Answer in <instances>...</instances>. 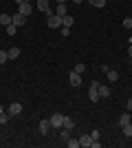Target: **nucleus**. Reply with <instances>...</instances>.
<instances>
[{"mask_svg":"<svg viewBox=\"0 0 132 148\" xmlns=\"http://www.w3.org/2000/svg\"><path fill=\"white\" fill-rule=\"evenodd\" d=\"M46 22H49L51 29H60V27H62V16H57L55 11H51L49 18H46Z\"/></svg>","mask_w":132,"mask_h":148,"instance_id":"1","label":"nucleus"},{"mask_svg":"<svg viewBox=\"0 0 132 148\" xmlns=\"http://www.w3.org/2000/svg\"><path fill=\"white\" fill-rule=\"evenodd\" d=\"M99 82H90V88H88V99L90 102H97L99 99Z\"/></svg>","mask_w":132,"mask_h":148,"instance_id":"2","label":"nucleus"},{"mask_svg":"<svg viewBox=\"0 0 132 148\" xmlns=\"http://www.w3.org/2000/svg\"><path fill=\"white\" fill-rule=\"evenodd\" d=\"M62 124H64L62 113H53V115H51V126H53V128H62Z\"/></svg>","mask_w":132,"mask_h":148,"instance_id":"3","label":"nucleus"},{"mask_svg":"<svg viewBox=\"0 0 132 148\" xmlns=\"http://www.w3.org/2000/svg\"><path fill=\"white\" fill-rule=\"evenodd\" d=\"M11 22H13V25H16V27H24V22H26V16H22V13H13V16H11Z\"/></svg>","mask_w":132,"mask_h":148,"instance_id":"4","label":"nucleus"},{"mask_svg":"<svg viewBox=\"0 0 132 148\" xmlns=\"http://www.w3.org/2000/svg\"><path fill=\"white\" fill-rule=\"evenodd\" d=\"M7 113H9V115H20V113H22V104H20V102H13L11 106H9V108H7Z\"/></svg>","mask_w":132,"mask_h":148,"instance_id":"5","label":"nucleus"},{"mask_svg":"<svg viewBox=\"0 0 132 148\" xmlns=\"http://www.w3.org/2000/svg\"><path fill=\"white\" fill-rule=\"evenodd\" d=\"M68 82H70V86H79V84H82V75H79V73H75V71H70Z\"/></svg>","mask_w":132,"mask_h":148,"instance_id":"6","label":"nucleus"},{"mask_svg":"<svg viewBox=\"0 0 132 148\" xmlns=\"http://www.w3.org/2000/svg\"><path fill=\"white\" fill-rule=\"evenodd\" d=\"M20 7V13H22V16H26V18H29V16H31V2H22V5H18Z\"/></svg>","mask_w":132,"mask_h":148,"instance_id":"7","label":"nucleus"},{"mask_svg":"<svg viewBox=\"0 0 132 148\" xmlns=\"http://www.w3.org/2000/svg\"><path fill=\"white\" fill-rule=\"evenodd\" d=\"M49 128H51V119H42V122H40V126H38V130L42 133V135H46V133H49Z\"/></svg>","mask_w":132,"mask_h":148,"instance_id":"8","label":"nucleus"},{"mask_svg":"<svg viewBox=\"0 0 132 148\" xmlns=\"http://www.w3.org/2000/svg\"><path fill=\"white\" fill-rule=\"evenodd\" d=\"M49 2H51V0H38V9H40V11H44V13H51Z\"/></svg>","mask_w":132,"mask_h":148,"instance_id":"9","label":"nucleus"},{"mask_svg":"<svg viewBox=\"0 0 132 148\" xmlns=\"http://www.w3.org/2000/svg\"><path fill=\"white\" fill-rule=\"evenodd\" d=\"M90 144H93V137H90V135H82V137H79V146H82V148L90 146Z\"/></svg>","mask_w":132,"mask_h":148,"instance_id":"10","label":"nucleus"},{"mask_svg":"<svg viewBox=\"0 0 132 148\" xmlns=\"http://www.w3.org/2000/svg\"><path fill=\"white\" fill-rule=\"evenodd\" d=\"M7 56H9V60H16V58H20V49L18 47H11V49L7 51Z\"/></svg>","mask_w":132,"mask_h":148,"instance_id":"11","label":"nucleus"},{"mask_svg":"<svg viewBox=\"0 0 132 148\" xmlns=\"http://www.w3.org/2000/svg\"><path fill=\"white\" fill-rule=\"evenodd\" d=\"M0 25L9 27V25H11V16H9V13H0Z\"/></svg>","mask_w":132,"mask_h":148,"instance_id":"12","label":"nucleus"},{"mask_svg":"<svg viewBox=\"0 0 132 148\" xmlns=\"http://www.w3.org/2000/svg\"><path fill=\"white\" fill-rule=\"evenodd\" d=\"M73 22H75V18H70L68 13L62 16V27H73Z\"/></svg>","mask_w":132,"mask_h":148,"instance_id":"13","label":"nucleus"},{"mask_svg":"<svg viewBox=\"0 0 132 148\" xmlns=\"http://www.w3.org/2000/svg\"><path fill=\"white\" fill-rule=\"evenodd\" d=\"M110 95H112L110 86H99V97H110Z\"/></svg>","mask_w":132,"mask_h":148,"instance_id":"14","label":"nucleus"},{"mask_svg":"<svg viewBox=\"0 0 132 148\" xmlns=\"http://www.w3.org/2000/svg\"><path fill=\"white\" fill-rule=\"evenodd\" d=\"M106 75H108V80H110V82H117V80H119V73H117V71H112V69H108Z\"/></svg>","mask_w":132,"mask_h":148,"instance_id":"15","label":"nucleus"},{"mask_svg":"<svg viewBox=\"0 0 132 148\" xmlns=\"http://www.w3.org/2000/svg\"><path fill=\"white\" fill-rule=\"evenodd\" d=\"M128 122H130V111L119 115V126H123V124H128Z\"/></svg>","mask_w":132,"mask_h":148,"instance_id":"16","label":"nucleus"},{"mask_svg":"<svg viewBox=\"0 0 132 148\" xmlns=\"http://www.w3.org/2000/svg\"><path fill=\"white\" fill-rule=\"evenodd\" d=\"M121 128H123V135H126V137H132V124H130V122H128V124H123Z\"/></svg>","mask_w":132,"mask_h":148,"instance_id":"17","label":"nucleus"},{"mask_svg":"<svg viewBox=\"0 0 132 148\" xmlns=\"http://www.w3.org/2000/svg\"><path fill=\"white\" fill-rule=\"evenodd\" d=\"M66 146L68 148H79V139H70L68 137V139H66Z\"/></svg>","mask_w":132,"mask_h":148,"instance_id":"18","label":"nucleus"},{"mask_svg":"<svg viewBox=\"0 0 132 148\" xmlns=\"http://www.w3.org/2000/svg\"><path fill=\"white\" fill-rule=\"evenodd\" d=\"M62 126H64L66 130H70L73 126H75V124H73V119H70V117H64V124H62Z\"/></svg>","mask_w":132,"mask_h":148,"instance_id":"19","label":"nucleus"},{"mask_svg":"<svg viewBox=\"0 0 132 148\" xmlns=\"http://www.w3.org/2000/svg\"><path fill=\"white\" fill-rule=\"evenodd\" d=\"M55 13H57V16H66V13H68V11H66V5H57Z\"/></svg>","mask_w":132,"mask_h":148,"instance_id":"20","label":"nucleus"},{"mask_svg":"<svg viewBox=\"0 0 132 148\" xmlns=\"http://www.w3.org/2000/svg\"><path fill=\"white\" fill-rule=\"evenodd\" d=\"M88 2H90L93 7H101V9L106 7V0H88Z\"/></svg>","mask_w":132,"mask_h":148,"instance_id":"21","label":"nucleus"},{"mask_svg":"<svg viewBox=\"0 0 132 148\" xmlns=\"http://www.w3.org/2000/svg\"><path fill=\"white\" fill-rule=\"evenodd\" d=\"M5 29H7V33H9V36H16V31H18V27H16V25L11 22V25H9V27H5Z\"/></svg>","mask_w":132,"mask_h":148,"instance_id":"22","label":"nucleus"},{"mask_svg":"<svg viewBox=\"0 0 132 148\" xmlns=\"http://www.w3.org/2000/svg\"><path fill=\"white\" fill-rule=\"evenodd\" d=\"M121 25H123V29H132V18H123Z\"/></svg>","mask_w":132,"mask_h":148,"instance_id":"23","label":"nucleus"},{"mask_svg":"<svg viewBox=\"0 0 132 148\" xmlns=\"http://www.w3.org/2000/svg\"><path fill=\"white\" fill-rule=\"evenodd\" d=\"M73 71H75V73H79V75H82V73H84V71H86V66H84L82 62H79V64H77V66H75V69H73Z\"/></svg>","mask_w":132,"mask_h":148,"instance_id":"24","label":"nucleus"},{"mask_svg":"<svg viewBox=\"0 0 132 148\" xmlns=\"http://www.w3.org/2000/svg\"><path fill=\"white\" fill-rule=\"evenodd\" d=\"M7 60H9V56H7V51H2V49H0V64H5Z\"/></svg>","mask_w":132,"mask_h":148,"instance_id":"25","label":"nucleus"},{"mask_svg":"<svg viewBox=\"0 0 132 148\" xmlns=\"http://www.w3.org/2000/svg\"><path fill=\"white\" fill-rule=\"evenodd\" d=\"M90 137H93V139H99L101 133H99V130H93V133H90Z\"/></svg>","mask_w":132,"mask_h":148,"instance_id":"26","label":"nucleus"},{"mask_svg":"<svg viewBox=\"0 0 132 148\" xmlns=\"http://www.w3.org/2000/svg\"><path fill=\"white\" fill-rule=\"evenodd\" d=\"M62 36H70V27H62Z\"/></svg>","mask_w":132,"mask_h":148,"instance_id":"27","label":"nucleus"},{"mask_svg":"<svg viewBox=\"0 0 132 148\" xmlns=\"http://www.w3.org/2000/svg\"><path fill=\"white\" fill-rule=\"evenodd\" d=\"M126 108H128V111L132 113V97H130V99H128V102H126Z\"/></svg>","mask_w":132,"mask_h":148,"instance_id":"28","label":"nucleus"},{"mask_svg":"<svg viewBox=\"0 0 132 148\" xmlns=\"http://www.w3.org/2000/svg\"><path fill=\"white\" fill-rule=\"evenodd\" d=\"M13 2H16V5H22V2H29V0H13Z\"/></svg>","mask_w":132,"mask_h":148,"instance_id":"29","label":"nucleus"},{"mask_svg":"<svg viewBox=\"0 0 132 148\" xmlns=\"http://www.w3.org/2000/svg\"><path fill=\"white\" fill-rule=\"evenodd\" d=\"M128 56L132 58V44H130V47H128Z\"/></svg>","mask_w":132,"mask_h":148,"instance_id":"30","label":"nucleus"},{"mask_svg":"<svg viewBox=\"0 0 132 148\" xmlns=\"http://www.w3.org/2000/svg\"><path fill=\"white\" fill-rule=\"evenodd\" d=\"M57 5H66V0H55Z\"/></svg>","mask_w":132,"mask_h":148,"instance_id":"31","label":"nucleus"},{"mask_svg":"<svg viewBox=\"0 0 132 148\" xmlns=\"http://www.w3.org/2000/svg\"><path fill=\"white\" fill-rule=\"evenodd\" d=\"M73 2H75V5H82V2H84V0H73Z\"/></svg>","mask_w":132,"mask_h":148,"instance_id":"32","label":"nucleus"},{"mask_svg":"<svg viewBox=\"0 0 132 148\" xmlns=\"http://www.w3.org/2000/svg\"><path fill=\"white\" fill-rule=\"evenodd\" d=\"M130 44H132V38H130Z\"/></svg>","mask_w":132,"mask_h":148,"instance_id":"33","label":"nucleus"},{"mask_svg":"<svg viewBox=\"0 0 132 148\" xmlns=\"http://www.w3.org/2000/svg\"><path fill=\"white\" fill-rule=\"evenodd\" d=\"M130 62H132V58H130Z\"/></svg>","mask_w":132,"mask_h":148,"instance_id":"34","label":"nucleus"},{"mask_svg":"<svg viewBox=\"0 0 132 148\" xmlns=\"http://www.w3.org/2000/svg\"><path fill=\"white\" fill-rule=\"evenodd\" d=\"M130 18H132V16H130Z\"/></svg>","mask_w":132,"mask_h":148,"instance_id":"35","label":"nucleus"}]
</instances>
